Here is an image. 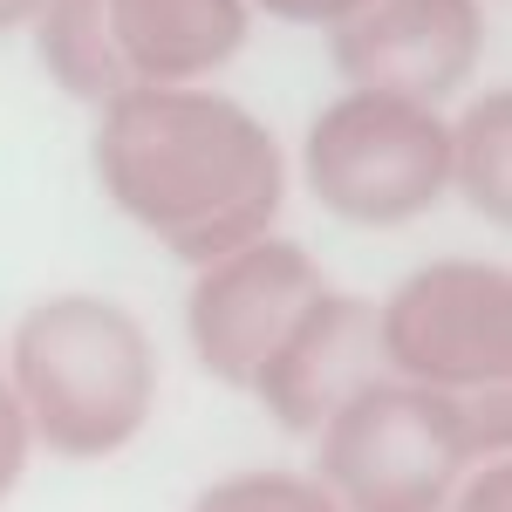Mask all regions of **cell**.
I'll return each mask as SVG.
<instances>
[{
	"label": "cell",
	"mask_w": 512,
	"mask_h": 512,
	"mask_svg": "<svg viewBox=\"0 0 512 512\" xmlns=\"http://www.w3.org/2000/svg\"><path fill=\"white\" fill-rule=\"evenodd\" d=\"M89 158L110 205L185 267L267 239L287 198L280 137L205 82L110 96Z\"/></svg>",
	"instance_id": "obj_1"
},
{
	"label": "cell",
	"mask_w": 512,
	"mask_h": 512,
	"mask_svg": "<svg viewBox=\"0 0 512 512\" xmlns=\"http://www.w3.org/2000/svg\"><path fill=\"white\" fill-rule=\"evenodd\" d=\"M0 369L28 417V437L76 465L130 451L158 410V342L123 301L103 294L35 301L14 321Z\"/></svg>",
	"instance_id": "obj_2"
},
{
	"label": "cell",
	"mask_w": 512,
	"mask_h": 512,
	"mask_svg": "<svg viewBox=\"0 0 512 512\" xmlns=\"http://www.w3.org/2000/svg\"><path fill=\"white\" fill-rule=\"evenodd\" d=\"M512 396H444L369 376L315 431V478L335 512H444L478 458H506Z\"/></svg>",
	"instance_id": "obj_3"
},
{
	"label": "cell",
	"mask_w": 512,
	"mask_h": 512,
	"mask_svg": "<svg viewBox=\"0 0 512 512\" xmlns=\"http://www.w3.org/2000/svg\"><path fill=\"white\" fill-rule=\"evenodd\" d=\"M301 178L342 226L396 233L451 192V123L396 89H342L301 137Z\"/></svg>",
	"instance_id": "obj_4"
},
{
	"label": "cell",
	"mask_w": 512,
	"mask_h": 512,
	"mask_svg": "<svg viewBox=\"0 0 512 512\" xmlns=\"http://www.w3.org/2000/svg\"><path fill=\"white\" fill-rule=\"evenodd\" d=\"M376 362L396 383L478 396L512 383V274L499 260H431L376 308Z\"/></svg>",
	"instance_id": "obj_5"
},
{
	"label": "cell",
	"mask_w": 512,
	"mask_h": 512,
	"mask_svg": "<svg viewBox=\"0 0 512 512\" xmlns=\"http://www.w3.org/2000/svg\"><path fill=\"white\" fill-rule=\"evenodd\" d=\"M321 294H328L321 260L301 239H274V233L198 267L192 294H185V335H192L198 369L226 390H253L260 369L308 321Z\"/></svg>",
	"instance_id": "obj_6"
},
{
	"label": "cell",
	"mask_w": 512,
	"mask_h": 512,
	"mask_svg": "<svg viewBox=\"0 0 512 512\" xmlns=\"http://www.w3.org/2000/svg\"><path fill=\"white\" fill-rule=\"evenodd\" d=\"M328 62L349 89H396L417 103L458 96L485 62L478 0H362L328 28Z\"/></svg>",
	"instance_id": "obj_7"
},
{
	"label": "cell",
	"mask_w": 512,
	"mask_h": 512,
	"mask_svg": "<svg viewBox=\"0 0 512 512\" xmlns=\"http://www.w3.org/2000/svg\"><path fill=\"white\" fill-rule=\"evenodd\" d=\"M123 89H178L233 62L253 35L246 0H96Z\"/></svg>",
	"instance_id": "obj_8"
},
{
	"label": "cell",
	"mask_w": 512,
	"mask_h": 512,
	"mask_svg": "<svg viewBox=\"0 0 512 512\" xmlns=\"http://www.w3.org/2000/svg\"><path fill=\"white\" fill-rule=\"evenodd\" d=\"M369 362H376V308L328 287L308 308V321L280 342V355L260 369L253 396L287 437H315L328 410L369 383Z\"/></svg>",
	"instance_id": "obj_9"
},
{
	"label": "cell",
	"mask_w": 512,
	"mask_h": 512,
	"mask_svg": "<svg viewBox=\"0 0 512 512\" xmlns=\"http://www.w3.org/2000/svg\"><path fill=\"white\" fill-rule=\"evenodd\" d=\"M451 192L472 205L485 226L512 219V96L485 89L465 117L451 123Z\"/></svg>",
	"instance_id": "obj_10"
},
{
	"label": "cell",
	"mask_w": 512,
	"mask_h": 512,
	"mask_svg": "<svg viewBox=\"0 0 512 512\" xmlns=\"http://www.w3.org/2000/svg\"><path fill=\"white\" fill-rule=\"evenodd\" d=\"M192 512H335V499L308 472L260 465V472H233V478H219V485H205Z\"/></svg>",
	"instance_id": "obj_11"
},
{
	"label": "cell",
	"mask_w": 512,
	"mask_h": 512,
	"mask_svg": "<svg viewBox=\"0 0 512 512\" xmlns=\"http://www.w3.org/2000/svg\"><path fill=\"white\" fill-rule=\"evenodd\" d=\"M444 512H512V472L506 458H485L472 472L458 478V492H451V506Z\"/></svg>",
	"instance_id": "obj_12"
},
{
	"label": "cell",
	"mask_w": 512,
	"mask_h": 512,
	"mask_svg": "<svg viewBox=\"0 0 512 512\" xmlns=\"http://www.w3.org/2000/svg\"><path fill=\"white\" fill-rule=\"evenodd\" d=\"M28 451H35V437H28V417H21V403H14V390H7V369H0V499L21 485Z\"/></svg>",
	"instance_id": "obj_13"
},
{
	"label": "cell",
	"mask_w": 512,
	"mask_h": 512,
	"mask_svg": "<svg viewBox=\"0 0 512 512\" xmlns=\"http://www.w3.org/2000/svg\"><path fill=\"white\" fill-rule=\"evenodd\" d=\"M246 7H260V14H274V21H294V28H335L362 0H246Z\"/></svg>",
	"instance_id": "obj_14"
},
{
	"label": "cell",
	"mask_w": 512,
	"mask_h": 512,
	"mask_svg": "<svg viewBox=\"0 0 512 512\" xmlns=\"http://www.w3.org/2000/svg\"><path fill=\"white\" fill-rule=\"evenodd\" d=\"M41 14V0H0V35H14V28H28Z\"/></svg>",
	"instance_id": "obj_15"
}]
</instances>
